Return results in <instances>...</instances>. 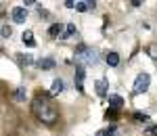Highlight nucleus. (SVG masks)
<instances>
[{"instance_id":"f257e3e1","label":"nucleus","mask_w":157,"mask_h":136,"mask_svg":"<svg viewBox=\"0 0 157 136\" xmlns=\"http://www.w3.org/2000/svg\"><path fill=\"white\" fill-rule=\"evenodd\" d=\"M32 109L36 113V117L42 122V124L52 126L57 122V109L50 100V92H44V90H38V96L32 103Z\"/></svg>"},{"instance_id":"f03ea898","label":"nucleus","mask_w":157,"mask_h":136,"mask_svg":"<svg viewBox=\"0 0 157 136\" xmlns=\"http://www.w3.org/2000/svg\"><path fill=\"white\" fill-rule=\"evenodd\" d=\"M98 59V50L92 48V46H86V44H80L75 48V61L78 63H86V65H94Z\"/></svg>"},{"instance_id":"7ed1b4c3","label":"nucleus","mask_w":157,"mask_h":136,"mask_svg":"<svg viewBox=\"0 0 157 136\" xmlns=\"http://www.w3.org/2000/svg\"><path fill=\"white\" fill-rule=\"evenodd\" d=\"M149 84H151V77L149 74H138L136 80H134V94H143L149 90Z\"/></svg>"},{"instance_id":"20e7f679","label":"nucleus","mask_w":157,"mask_h":136,"mask_svg":"<svg viewBox=\"0 0 157 136\" xmlns=\"http://www.w3.org/2000/svg\"><path fill=\"white\" fill-rule=\"evenodd\" d=\"M11 15H13V21H15V23H25V19H27L25 6H15Z\"/></svg>"},{"instance_id":"39448f33","label":"nucleus","mask_w":157,"mask_h":136,"mask_svg":"<svg viewBox=\"0 0 157 136\" xmlns=\"http://www.w3.org/2000/svg\"><path fill=\"white\" fill-rule=\"evenodd\" d=\"M84 75H86V71H84V67L80 65V67L75 69V77H73V80H75V86H78L80 92H84Z\"/></svg>"},{"instance_id":"423d86ee","label":"nucleus","mask_w":157,"mask_h":136,"mask_svg":"<svg viewBox=\"0 0 157 136\" xmlns=\"http://www.w3.org/2000/svg\"><path fill=\"white\" fill-rule=\"evenodd\" d=\"M63 32H65V25H61V23H52L48 27V36L50 38H61Z\"/></svg>"},{"instance_id":"0eeeda50","label":"nucleus","mask_w":157,"mask_h":136,"mask_svg":"<svg viewBox=\"0 0 157 136\" xmlns=\"http://www.w3.org/2000/svg\"><path fill=\"white\" fill-rule=\"evenodd\" d=\"M107 86H109L107 77H101V80H97V84H94V88H97V94L105 96V94H107Z\"/></svg>"},{"instance_id":"6e6552de","label":"nucleus","mask_w":157,"mask_h":136,"mask_svg":"<svg viewBox=\"0 0 157 136\" xmlns=\"http://www.w3.org/2000/svg\"><path fill=\"white\" fill-rule=\"evenodd\" d=\"M109 105H111L113 109H117V111H120L121 107H124V99H121L120 94H109Z\"/></svg>"},{"instance_id":"1a4fd4ad","label":"nucleus","mask_w":157,"mask_h":136,"mask_svg":"<svg viewBox=\"0 0 157 136\" xmlns=\"http://www.w3.org/2000/svg\"><path fill=\"white\" fill-rule=\"evenodd\" d=\"M94 6H97V2H94V0H90V2H75V11H80V13L92 11Z\"/></svg>"},{"instance_id":"9d476101","label":"nucleus","mask_w":157,"mask_h":136,"mask_svg":"<svg viewBox=\"0 0 157 136\" xmlns=\"http://www.w3.org/2000/svg\"><path fill=\"white\" fill-rule=\"evenodd\" d=\"M107 65L109 67H117V65H120V55H117V52H109L107 55Z\"/></svg>"},{"instance_id":"9b49d317","label":"nucleus","mask_w":157,"mask_h":136,"mask_svg":"<svg viewBox=\"0 0 157 136\" xmlns=\"http://www.w3.org/2000/svg\"><path fill=\"white\" fill-rule=\"evenodd\" d=\"M63 92V80L57 77L55 82H52V88H50V94H61Z\"/></svg>"},{"instance_id":"f8f14e48","label":"nucleus","mask_w":157,"mask_h":136,"mask_svg":"<svg viewBox=\"0 0 157 136\" xmlns=\"http://www.w3.org/2000/svg\"><path fill=\"white\" fill-rule=\"evenodd\" d=\"M23 42H25V46H36V38H34V34L29 29L23 32Z\"/></svg>"},{"instance_id":"ddd939ff","label":"nucleus","mask_w":157,"mask_h":136,"mask_svg":"<svg viewBox=\"0 0 157 136\" xmlns=\"http://www.w3.org/2000/svg\"><path fill=\"white\" fill-rule=\"evenodd\" d=\"M36 65L40 69H52V67H55V61H52V59H40Z\"/></svg>"},{"instance_id":"4468645a","label":"nucleus","mask_w":157,"mask_h":136,"mask_svg":"<svg viewBox=\"0 0 157 136\" xmlns=\"http://www.w3.org/2000/svg\"><path fill=\"white\" fill-rule=\"evenodd\" d=\"M73 32H75V25H73V23H67V25H65V32H63V36H61V40L69 38V36L73 34Z\"/></svg>"},{"instance_id":"2eb2a0df","label":"nucleus","mask_w":157,"mask_h":136,"mask_svg":"<svg viewBox=\"0 0 157 136\" xmlns=\"http://www.w3.org/2000/svg\"><path fill=\"white\" fill-rule=\"evenodd\" d=\"M17 59H19V63H23V65H32L34 63V57L32 55H17Z\"/></svg>"},{"instance_id":"dca6fc26","label":"nucleus","mask_w":157,"mask_h":136,"mask_svg":"<svg viewBox=\"0 0 157 136\" xmlns=\"http://www.w3.org/2000/svg\"><path fill=\"white\" fill-rule=\"evenodd\" d=\"M13 99L17 100V103L25 100V88H17V90H15V96H13Z\"/></svg>"},{"instance_id":"f3484780","label":"nucleus","mask_w":157,"mask_h":136,"mask_svg":"<svg viewBox=\"0 0 157 136\" xmlns=\"http://www.w3.org/2000/svg\"><path fill=\"white\" fill-rule=\"evenodd\" d=\"M117 117H120L117 109H109V111L105 113V119H111V122H113V119H117Z\"/></svg>"},{"instance_id":"a211bd4d","label":"nucleus","mask_w":157,"mask_h":136,"mask_svg":"<svg viewBox=\"0 0 157 136\" xmlns=\"http://www.w3.org/2000/svg\"><path fill=\"white\" fill-rule=\"evenodd\" d=\"M115 134V126H109V128H105L103 132H98L97 136H113Z\"/></svg>"},{"instance_id":"6ab92c4d","label":"nucleus","mask_w":157,"mask_h":136,"mask_svg":"<svg viewBox=\"0 0 157 136\" xmlns=\"http://www.w3.org/2000/svg\"><path fill=\"white\" fill-rule=\"evenodd\" d=\"M134 119H136V122H147L149 115H147V113H134Z\"/></svg>"},{"instance_id":"aec40b11","label":"nucleus","mask_w":157,"mask_h":136,"mask_svg":"<svg viewBox=\"0 0 157 136\" xmlns=\"http://www.w3.org/2000/svg\"><path fill=\"white\" fill-rule=\"evenodd\" d=\"M13 34V29L9 27V25H2V38H11Z\"/></svg>"},{"instance_id":"412c9836","label":"nucleus","mask_w":157,"mask_h":136,"mask_svg":"<svg viewBox=\"0 0 157 136\" xmlns=\"http://www.w3.org/2000/svg\"><path fill=\"white\" fill-rule=\"evenodd\" d=\"M147 134H149V136H157V126L149 128V130H147Z\"/></svg>"},{"instance_id":"4be33fe9","label":"nucleus","mask_w":157,"mask_h":136,"mask_svg":"<svg viewBox=\"0 0 157 136\" xmlns=\"http://www.w3.org/2000/svg\"><path fill=\"white\" fill-rule=\"evenodd\" d=\"M40 17H42V19H46V17H48V11H46V9H40Z\"/></svg>"},{"instance_id":"5701e85b","label":"nucleus","mask_w":157,"mask_h":136,"mask_svg":"<svg viewBox=\"0 0 157 136\" xmlns=\"http://www.w3.org/2000/svg\"><path fill=\"white\" fill-rule=\"evenodd\" d=\"M65 6H67V9H75V2H73V0H67Z\"/></svg>"},{"instance_id":"b1692460","label":"nucleus","mask_w":157,"mask_h":136,"mask_svg":"<svg viewBox=\"0 0 157 136\" xmlns=\"http://www.w3.org/2000/svg\"><path fill=\"white\" fill-rule=\"evenodd\" d=\"M149 52H151V57H157V46H151Z\"/></svg>"}]
</instances>
